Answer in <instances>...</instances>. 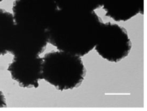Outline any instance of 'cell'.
<instances>
[{"mask_svg":"<svg viewBox=\"0 0 147 111\" xmlns=\"http://www.w3.org/2000/svg\"><path fill=\"white\" fill-rule=\"evenodd\" d=\"M144 0H104L105 15L117 22H125L138 14H143Z\"/></svg>","mask_w":147,"mask_h":111,"instance_id":"52a82bcc","label":"cell"},{"mask_svg":"<svg viewBox=\"0 0 147 111\" xmlns=\"http://www.w3.org/2000/svg\"><path fill=\"white\" fill-rule=\"evenodd\" d=\"M3 1V0H0V3H1V2H2V1Z\"/></svg>","mask_w":147,"mask_h":111,"instance_id":"8fae6325","label":"cell"},{"mask_svg":"<svg viewBox=\"0 0 147 111\" xmlns=\"http://www.w3.org/2000/svg\"><path fill=\"white\" fill-rule=\"evenodd\" d=\"M42 58L39 56L14 57L8 66L12 80L20 87L38 88L42 80Z\"/></svg>","mask_w":147,"mask_h":111,"instance_id":"8992f818","label":"cell"},{"mask_svg":"<svg viewBox=\"0 0 147 111\" xmlns=\"http://www.w3.org/2000/svg\"><path fill=\"white\" fill-rule=\"evenodd\" d=\"M58 9L55 0H16L12 15L17 25L47 30Z\"/></svg>","mask_w":147,"mask_h":111,"instance_id":"277c9868","label":"cell"},{"mask_svg":"<svg viewBox=\"0 0 147 111\" xmlns=\"http://www.w3.org/2000/svg\"><path fill=\"white\" fill-rule=\"evenodd\" d=\"M132 47V41L124 27L110 22L103 23L95 46L101 58L110 62L118 63L127 57Z\"/></svg>","mask_w":147,"mask_h":111,"instance_id":"3957f363","label":"cell"},{"mask_svg":"<svg viewBox=\"0 0 147 111\" xmlns=\"http://www.w3.org/2000/svg\"><path fill=\"white\" fill-rule=\"evenodd\" d=\"M15 26L13 15L0 8V56L9 53Z\"/></svg>","mask_w":147,"mask_h":111,"instance_id":"ba28073f","label":"cell"},{"mask_svg":"<svg viewBox=\"0 0 147 111\" xmlns=\"http://www.w3.org/2000/svg\"><path fill=\"white\" fill-rule=\"evenodd\" d=\"M103 23L94 11L58 9L47 28L48 42L80 57L95 48Z\"/></svg>","mask_w":147,"mask_h":111,"instance_id":"6da1fadb","label":"cell"},{"mask_svg":"<svg viewBox=\"0 0 147 111\" xmlns=\"http://www.w3.org/2000/svg\"><path fill=\"white\" fill-rule=\"evenodd\" d=\"M59 9L93 11L102 7L104 0H55Z\"/></svg>","mask_w":147,"mask_h":111,"instance_id":"9c48e42d","label":"cell"},{"mask_svg":"<svg viewBox=\"0 0 147 111\" xmlns=\"http://www.w3.org/2000/svg\"><path fill=\"white\" fill-rule=\"evenodd\" d=\"M48 43L47 30L16 23L9 53L14 57L39 56Z\"/></svg>","mask_w":147,"mask_h":111,"instance_id":"5b68a950","label":"cell"},{"mask_svg":"<svg viewBox=\"0 0 147 111\" xmlns=\"http://www.w3.org/2000/svg\"><path fill=\"white\" fill-rule=\"evenodd\" d=\"M7 106V100L3 92L0 90V108L6 107Z\"/></svg>","mask_w":147,"mask_h":111,"instance_id":"30bf717a","label":"cell"},{"mask_svg":"<svg viewBox=\"0 0 147 111\" xmlns=\"http://www.w3.org/2000/svg\"><path fill=\"white\" fill-rule=\"evenodd\" d=\"M42 78L59 91L81 86L86 76L81 57L62 51H52L42 58Z\"/></svg>","mask_w":147,"mask_h":111,"instance_id":"7a4b0ae2","label":"cell"}]
</instances>
